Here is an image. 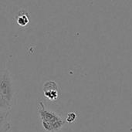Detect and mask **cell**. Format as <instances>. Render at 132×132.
Masks as SVG:
<instances>
[{"instance_id":"obj_6","label":"cell","mask_w":132,"mask_h":132,"mask_svg":"<svg viewBox=\"0 0 132 132\" xmlns=\"http://www.w3.org/2000/svg\"><path fill=\"white\" fill-rule=\"evenodd\" d=\"M12 105H11L0 94V111H5V110H12Z\"/></svg>"},{"instance_id":"obj_1","label":"cell","mask_w":132,"mask_h":132,"mask_svg":"<svg viewBox=\"0 0 132 132\" xmlns=\"http://www.w3.org/2000/svg\"><path fill=\"white\" fill-rule=\"evenodd\" d=\"M42 126L47 132H58L64 126L66 121L55 112L49 111L43 101H39L38 106Z\"/></svg>"},{"instance_id":"obj_3","label":"cell","mask_w":132,"mask_h":132,"mask_svg":"<svg viewBox=\"0 0 132 132\" xmlns=\"http://www.w3.org/2000/svg\"><path fill=\"white\" fill-rule=\"evenodd\" d=\"M43 91L44 97L52 102L56 101L60 97V86L53 80L46 81L43 86Z\"/></svg>"},{"instance_id":"obj_5","label":"cell","mask_w":132,"mask_h":132,"mask_svg":"<svg viewBox=\"0 0 132 132\" xmlns=\"http://www.w3.org/2000/svg\"><path fill=\"white\" fill-rule=\"evenodd\" d=\"M29 22V15L26 13H22L20 14L18 18H17V24L20 26H26L28 25V23Z\"/></svg>"},{"instance_id":"obj_7","label":"cell","mask_w":132,"mask_h":132,"mask_svg":"<svg viewBox=\"0 0 132 132\" xmlns=\"http://www.w3.org/2000/svg\"><path fill=\"white\" fill-rule=\"evenodd\" d=\"M77 114L75 112H70V113L67 114V118L65 119V121L70 124V123L74 122L77 120Z\"/></svg>"},{"instance_id":"obj_2","label":"cell","mask_w":132,"mask_h":132,"mask_svg":"<svg viewBox=\"0 0 132 132\" xmlns=\"http://www.w3.org/2000/svg\"><path fill=\"white\" fill-rule=\"evenodd\" d=\"M15 87L11 73L8 70L0 72V94L4 98L12 105L15 97Z\"/></svg>"},{"instance_id":"obj_4","label":"cell","mask_w":132,"mask_h":132,"mask_svg":"<svg viewBox=\"0 0 132 132\" xmlns=\"http://www.w3.org/2000/svg\"><path fill=\"white\" fill-rule=\"evenodd\" d=\"M11 110L0 111V132L12 131Z\"/></svg>"}]
</instances>
